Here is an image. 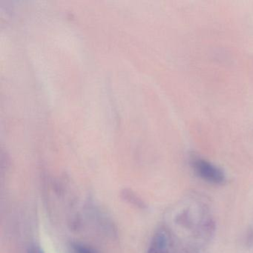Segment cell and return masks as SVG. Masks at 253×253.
I'll return each instance as SVG.
<instances>
[{"mask_svg":"<svg viewBox=\"0 0 253 253\" xmlns=\"http://www.w3.org/2000/svg\"><path fill=\"white\" fill-rule=\"evenodd\" d=\"M192 165L196 174L203 180L214 184H221L224 182V173L211 163L202 158H193Z\"/></svg>","mask_w":253,"mask_h":253,"instance_id":"obj_1","label":"cell"},{"mask_svg":"<svg viewBox=\"0 0 253 253\" xmlns=\"http://www.w3.org/2000/svg\"><path fill=\"white\" fill-rule=\"evenodd\" d=\"M72 249H73V253H94L91 249L83 244H75Z\"/></svg>","mask_w":253,"mask_h":253,"instance_id":"obj_2","label":"cell"},{"mask_svg":"<svg viewBox=\"0 0 253 253\" xmlns=\"http://www.w3.org/2000/svg\"><path fill=\"white\" fill-rule=\"evenodd\" d=\"M29 253H45L40 247H34L31 248Z\"/></svg>","mask_w":253,"mask_h":253,"instance_id":"obj_3","label":"cell"}]
</instances>
